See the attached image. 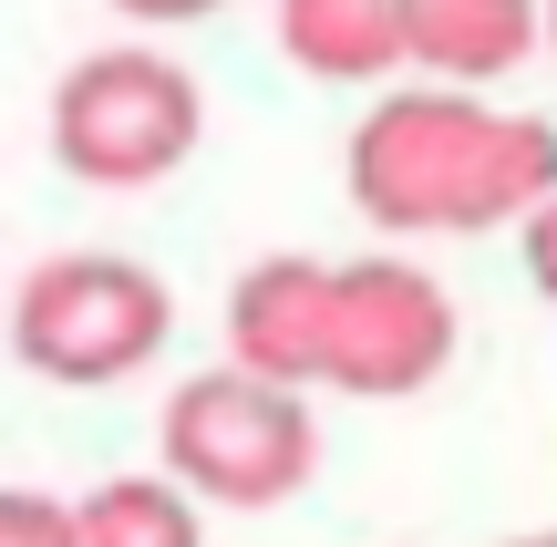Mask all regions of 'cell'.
<instances>
[{"label": "cell", "instance_id": "1", "mask_svg": "<svg viewBox=\"0 0 557 547\" xmlns=\"http://www.w3.org/2000/svg\"><path fill=\"white\" fill-rule=\"evenodd\" d=\"M341 186L382 238H506L557 207V124L465 83L393 73L341 145Z\"/></svg>", "mask_w": 557, "mask_h": 547}, {"label": "cell", "instance_id": "2", "mask_svg": "<svg viewBox=\"0 0 557 547\" xmlns=\"http://www.w3.org/2000/svg\"><path fill=\"white\" fill-rule=\"evenodd\" d=\"M0 341L32 383L114 393L176 341V289L124 248H52L0 289Z\"/></svg>", "mask_w": 557, "mask_h": 547}, {"label": "cell", "instance_id": "3", "mask_svg": "<svg viewBox=\"0 0 557 547\" xmlns=\"http://www.w3.org/2000/svg\"><path fill=\"white\" fill-rule=\"evenodd\" d=\"M156 465L197 496L207 517H269L289 496H310L320 475V413L310 393L259 383L238 362H207L165 393V424H156Z\"/></svg>", "mask_w": 557, "mask_h": 547}, {"label": "cell", "instance_id": "4", "mask_svg": "<svg viewBox=\"0 0 557 547\" xmlns=\"http://www.w3.org/2000/svg\"><path fill=\"white\" fill-rule=\"evenodd\" d=\"M41 135H52V165L73 186L135 197V186H165L207 145V83L156 41H103L52 83Z\"/></svg>", "mask_w": 557, "mask_h": 547}, {"label": "cell", "instance_id": "5", "mask_svg": "<svg viewBox=\"0 0 557 547\" xmlns=\"http://www.w3.org/2000/svg\"><path fill=\"white\" fill-rule=\"evenodd\" d=\"M465 310L413 248L331 259V310H320V393L351 403H413L455 372Z\"/></svg>", "mask_w": 557, "mask_h": 547}, {"label": "cell", "instance_id": "6", "mask_svg": "<svg viewBox=\"0 0 557 547\" xmlns=\"http://www.w3.org/2000/svg\"><path fill=\"white\" fill-rule=\"evenodd\" d=\"M320 310H331V259H310V248L248 259L227 289V362L259 383L320 393Z\"/></svg>", "mask_w": 557, "mask_h": 547}, {"label": "cell", "instance_id": "7", "mask_svg": "<svg viewBox=\"0 0 557 547\" xmlns=\"http://www.w3.org/2000/svg\"><path fill=\"white\" fill-rule=\"evenodd\" d=\"M393 21H403V73L465 83V94H496L547 41V0H393Z\"/></svg>", "mask_w": 557, "mask_h": 547}, {"label": "cell", "instance_id": "8", "mask_svg": "<svg viewBox=\"0 0 557 547\" xmlns=\"http://www.w3.org/2000/svg\"><path fill=\"white\" fill-rule=\"evenodd\" d=\"M269 32H278V62L310 73V83H361V94H372V83L403 73L393 0H278Z\"/></svg>", "mask_w": 557, "mask_h": 547}, {"label": "cell", "instance_id": "9", "mask_svg": "<svg viewBox=\"0 0 557 547\" xmlns=\"http://www.w3.org/2000/svg\"><path fill=\"white\" fill-rule=\"evenodd\" d=\"M62 517H73V547H207V507L165 465L156 475H103Z\"/></svg>", "mask_w": 557, "mask_h": 547}, {"label": "cell", "instance_id": "10", "mask_svg": "<svg viewBox=\"0 0 557 547\" xmlns=\"http://www.w3.org/2000/svg\"><path fill=\"white\" fill-rule=\"evenodd\" d=\"M0 547H73V517L41 486H0Z\"/></svg>", "mask_w": 557, "mask_h": 547}, {"label": "cell", "instance_id": "11", "mask_svg": "<svg viewBox=\"0 0 557 547\" xmlns=\"http://www.w3.org/2000/svg\"><path fill=\"white\" fill-rule=\"evenodd\" d=\"M114 21H135V32H186V21H218L227 0H103Z\"/></svg>", "mask_w": 557, "mask_h": 547}, {"label": "cell", "instance_id": "12", "mask_svg": "<svg viewBox=\"0 0 557 547\" xmlns=\"http://www.w3.org/2000/svg\"><path fill=\"white\" fill-rule=\"evenodd\" d=\"M506 547H557V537H547V527H537V537H506Z\"/></svg>", "mask_w": 557, "mask_h": 547}, {"label": "cell", "instance_id": "13", "mask_svg": "<svg viewBox=\"0 0 557 547\" xmlns=\"http://www.w3.org/2000/svg\"><path fill=\"white\" fill-rule=\"evenodd\" d=\"M0 289H11V279H0Z\"/></svg>", "mask_w": 557, "mask_h": 547}]
</instances>
